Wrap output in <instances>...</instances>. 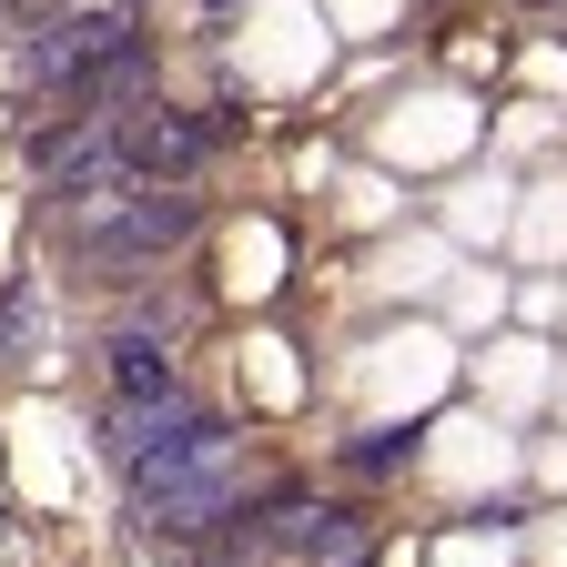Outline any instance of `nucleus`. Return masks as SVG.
Here are the masks:
<instances>
[{"label": "nucleus", "mask_w": 567, "mask_h": 567, "mask_svg": "<svg viewBox=\"0 0 567 567\" xmlns=\"http://www.w3.org/2000/svg\"><path fill=\"white\" fill-rule=\"evenodd\" d=\"M112 153H122V173H132V183L183 193V183L203 173V153H213V132H203V122H183L173 102H142V112H122V122H112Z\"/></svg>", "instance_id": "obj_3"}, {"label": "nucleus", "mask_w": 567, "mask_h": 567, "mask_svg": "<svg viewBox=\"0 0 567 567\" xmlns=\"http://www.w3.org/2000/svg\"><path fill=\"white\" fill-rule=\"evenodd\" d=\"M0 365H41V284L31 274L0 295Z\"/></svg>", "instance_id": "obj_5"}, {"label": "nucleus", "mask_w": 567, "mask_h": 567, "mask_svg": "<svg viewBox=\"0 0 567 567\" xmlns=\"http://www.w3.org/2000/svg\"><path fill=\"white\" fill-rule=\"evenodd\" d=\"M132 507L153 517V527H173V537H193V527H213V517H234V486H244V456H234V425H213V415H173L153 446H142L132 466Z\"/></svg>", "instance_id": "obj_1"}, {"label": "nucleus", "mask_w": 567, "mask_h": 567, "mask_svg": "<svg viewBox=\"0 0 567 567\" xmlns=\"http://www.w3.org/2000/svg\"><path fill=\"white\" fill-rule=\"evenodd\" d=\"M264 547L295 557V567H354V557H365V527L334 517V507H274L264 517Z\"/></svg>", "instance_id": "obj_4"}, {"label": "nucleus", "mask_w": 567, "mask_h": 567, "mask_svg": "<svg viewBox=\"0 0 567 567\" xmlns=\"http://www.w3.org/2000/svg\"><path fill=\"white\" fill-rule=\"evenodd\" d=\"M61 234L82 244L92 264H153V254H173V244L193 234V193L132 183V193H112V203H92V213H71Z\"/></svg>", "instance_id": "obj_2"}]
</instances>
